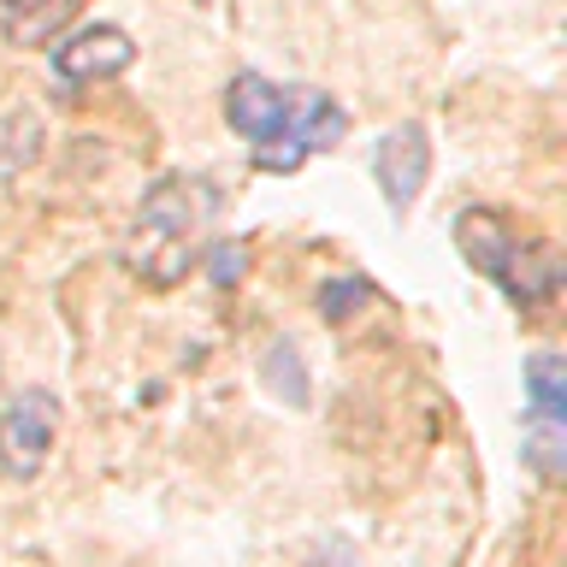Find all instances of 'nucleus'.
I'll return each instance as SVG.
<instances>
[{
	"mask_svg": "<svg viewBox=\"0 0 567 567\" xmlns=\"http://www.w3.org/2000/svg\"><path fill=\"white\" fill-rule=\"evenodd\" d=\"M455 243H461V255H467V266H478L491 284H503V296L514 301V308H549V301H556L561 260L549 255V248L520 243L503 213H485V207L461 213Z\"/></svg>",
	"mask_w": 567,
	"mask_h": 567,
	"instance_id": "obj_1",
	"label": "nucleus"
},
{
	"mask_svg": "<svg viewBox=\"0 0 567 567\" xmlns=\"http://www.w3.org/2000/svg\"><path fill=\"white\" fill-rule=\"evenodd\" d=\"M202 213H207V202H195V184L159 177V184L142 195L124 266H131L148 290H172V284L195 266V225H202Z\"/></svg>",
	"mask_w": 567,
	"mask_h": 567,
	"instance_id": "obj_2",
	"label": "nucleus"
},
{
	"mask_svg": "<svg viewBox=\"0 0 567 567\" xmlns=\"http://www.w3.org/2000/svg\"><path fill=\"white\" fill-rule=\"evenodd\" d=\"M225 118L230 131L255 142V166L260 172H296L308 159V142H301L296 118H301V89H284L260 71H243L225 89Z\"/></svg>",
	"mask_w": 567,
	"mask_h": 567,
	"instance_id": "obj_3",
	"label": "nucleus"
},
{
	"mask_svg": "<svg viewBox=\"0 0 567 567\" xmlns=\"http://www.w3.org/2000/svg\"><path fill=\"white\" fill-rule=\"evenodd\" d=\"M60 443V402L48 390H24L18 402H7L0 414V473L12 478H35L42 461Z\"/></svg>",
	"mask_w": 567,
	"mask_h": 567,
	"instance_id": "obj_4",
	"label": "nucleus"
},
{
	"mask_svg": "<svg viewBox=\"0 0 567 567\" xmlns=\"http://www.w3.org/2000/svg\"><path fill=\"white\" fill-rule=\"evenodd\" d=\"M372 172H379V189H384L390 213L414 207L425 172H432V142H425L420 124H396L390 136H379V148H372Z\"/></svg>",
	"mask_w": 567,
	"mask_h": 567,
	"instance_id": "obj_5",
	"label": "nucleus"
},
{
	"mask_svg": "<svg viewBox=\"0 0 567 567\" xmlns=\"http://www.w3.org/2000/svg\"><path fill=\"white\" fill-rule=\"evenodd\" d=\"M131 60H136V48H131V35H124L118 24L78 30V35H65V42L53 48V71H60L65 83H106V78H118Z\"/></svg>",
	"mask_w": 567,
	"mask_h": 567,
	"instance_id": "obj_6",
	"label": "nucleus"
},
{
	"mask_svg": "<svg viewBox=\"0 0 567 567\" xmlns=\"http://www.w3.org/2000/svg\"><path fill=\"white\" fill-rule=\"evenodd\" d=\"M71 12H78V0H0V24H7L18 48L53 42L71 24Z\"/></svg>",
	"mask_w": 567,
	"mask_h": 567,
	"instance_id": "obj_7",
	"label": "nucleus"
},
{
	"mask_svg": "<svg viewBox=\"0 0 567 567\" xmlns=\"http://www.w3.org/2000/svg\"><path fill=\"white\" fill-rule=\"evenodd\" d=\"M520 455H526V467L538 478H561V467H567V425L549 420V414H532L526 437H520Z\"/></svg>",
	"mask_w": 567,
	"mask_h": 567,
	"instance_id": "obj_8",
	"label": "nucleus"
},
{
	"mask_svg": "<svg viewBox=\"0 0 567 567\" xmlns=\"http://www.w3.org/2000/svg\"><path fill=\"white\" fill-rule=\"evenodd\" d=\"M526 396H532V414L567 420V361L561 354H532L526 361Z\"/></svg>",
	"mask_w": 567,
	"mask_h": 567,
	"instance_id": "obj_9",
	"label": "nucleus"
},
{
	"mask_svg": "<svg viewBox=\"0 0 567 567\" xmlns=\"http://www.w3.org/2000/svg\"><path fill=\"white\" fill-rule=\"evenodd\" d=\"M367 296H372L367 278H331L326 290H319V313H326V319H349Z\"/></svg>",
	"mask_w": 567,
	"mask_h": 567,
	"instance_id": "obj_10",
	"label": "nucleus"
},
{
	"mask_svg": "<svg viewBox=\"0 0 567 567\" xmlns=\"http://www.w3.org/2000/svg\"><path fill=\"white\" fill-rule=\"evenodd\" d=\"M266 372H272V390H278V396H290L296 408L308 402V384H301V361H296V349H272V354H266Z\"/></svg>",
	"mask_w": 567,
	"mask_h": 567,
	"instance_id": "obj_11",
	"label": "nucleus"
},
{
	"mask_svg": "<svg viewBox=\"0 0 567 567\" xmlns=\"http://www.w3.org/2000/svg\"><path fill=\"white\" fill-rule=\"evenodd\" d=\"M243 266H248L243 248H237V243H219V255H213V278L230 284V278H243Z\"/></svg>",
	"mask_w": 567,
	"mask_h": 567,
	"instance_id": "obj_12",
	"label": "nucleus"
}]
</instances>
